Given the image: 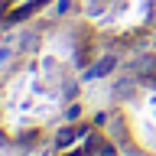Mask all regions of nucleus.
<instances>
[{"instance_id":"f03ea898","label":"nucleus","mask_w":156,"mask_h":156,"mask_svg":"<svg viewBox=\"0 0 156 156\" xmlns=\"http://www.w3.org/2000/svg\"><path fill=\"white\" fill-rule=\"evenodd\" d=\"M153 68H156V58L153 55H140V58H136V75H153Z\"/></svg>"},{"instance_id":"f257e3e1","label":"nucleus","mask_w":156,"mask_h":156,"mask_svg":"<svg viewBox=\"0 0 156 156\" xmlns=\"http://www.w3.org/2000/svg\"><path fill=\"white\" fill-rule=\"evenodd\" d=\"M114 72V55H104L101 62H94V68L88 72V78H104V75H111Z\"/></svg>"},{"instance_id":"423d86ee","label":"nucleus","mask_w":156,"mask_h":156,"mask_svg":"<svg viewBox=\"0 0 156 156\" xmlns=\"http://www.w3.org/2000/svg\"><path fill=\"white\" fill-rule=\"evenodd\" d=\"M68 10H72V0H58V7H55L58 16H62V13H68Z\"/></svg>"},{"instance_id":"39448f33","label":"nucleus","mask_w":156,"mask_h":156,"mask_svg":"<svg viewBox=\"0 0 156 156\" xmlns=\"http://www.w3.org/2000/svg\"><path fill=\"white\" fill-rule=\"evenodd\" d=\"M98 153H101V156H117V150H114L111 143H107V140H101V146H98Z\"/></svg>"},{"instance_id":"20e7f679","label":"nucleus","mask_w":156,"mask_h":156,"mask_svg":"<svg viewBox=\"0 0 156 156\" xmlns=\"http://www.w3.org/2000/svg\"><path fill=\"white\" fill-rule=\"evenodd\" d=\"M78 114H81V107H78V104H72V107L65 111V120H68V124H75V120H78Z\"/></svg>"},{"instance_id":"7ed1b4c3","label":"nucleus","mask_w":156,"mask_h":156,"mask_svg":"<svg viewBox=\"0 0 156 156\" xmlns=\"http://www.w3.org/2000/svg\"><path fill=\"white\" fill-rule=\"evenodd\" d=\"M36 136H39L36 130H26V133H20V140H16V143L23 146V150H29V146H33V140H36Z\"/></svg>"},{"instance_id":"0eeeda50","label":"nucleus","mask_w":156,"mask_h":156,"mask_svg":"<svg viewBox=\"0 0 156 156\" xmlns=\"http://www.w3.org/2000/svg\"><path fill=\"white\" fill-rule=\"evenodd\" d=\"M78 94V85L75 81H65V98H75Z\"/></svg>"},{"instance_id":"6e6552de","label":"nucleus","mask_w":156,"mask_h":156,"mask_svg":"<svg viewBox=\"0 0 156 156\" xmlns=\"http://www.w3.org/2000/svg\"><path fill=\"white\" fill-rule=\"evenodd\" d=\"M0 146H7V133L3 130H0Z\"/></svg>"}]
</instances>
